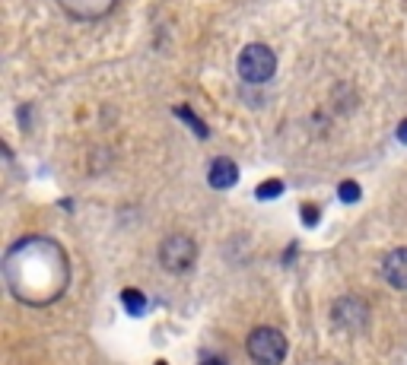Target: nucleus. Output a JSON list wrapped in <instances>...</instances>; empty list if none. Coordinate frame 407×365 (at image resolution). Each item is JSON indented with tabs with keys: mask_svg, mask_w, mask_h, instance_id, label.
<instances>
[{
	"mask_svg": "<svg viewBox=\"0 0 407 365\" xmlns=\"http://www.w3.org/2000/svg\"><path fill=\"white\" fill-rule=\"evenodd\" d=\"M121 305H125L127 315H134V317H140L146 311V299H144V292H140V289H125V292H121Z\"/></svg>",
	"mask_w": 407,
	"mask_h": 365,
	"instance_id": "1a4fd4ad",
	"label": "nucleus"
},
{
	"mask_svg": "<svg viewBox=\"0 0 407 365\" xmlns=\"http://www.w3.org/2000/svg\"><path fill=\"white\" fill-rule=\"evenodd\" d=\"M338 194H340L344 203H353V200H359V185L357 181H344V185L338 187Z\"/></svg>",
	"mask_w": 407,
	"mask_h": 365,
	"instance_id": "f8f14e48",
	"label": "nucleus"
},
{
	"mask_svg": "<svg viewBox=\"0 0 407 365\" xmlns=\"http://www.w3.org/2000/svg\"><path fill=\"white\" fill-rule=\"evenodd\" d=\"M200 365H223V362H220V359H204Z\"/></svg>",
	"mask_w": 407,
	"mask_h": 365,
	"instance_id": "2eb2a0df",
	"label": "nucleus"
},
{
	"mask_svg": "<svg viewBox=\"0 0 407 365\" xmlns=\"http://www.w3.org/2000/svg\"><path fill=\"white\" fill-rule=\"evenodd\" d=\"M331 317L340 331L359 334V331H366V324H369V308H366V302H359L357 296H344L334 302Z\"/></svg>",
	"mask_w": 407,
	"mask_h": 365,
	"instance_id": "39448f33",
	"label": "nucleus"
},
{
	"mask_svg": "<svg viewBox=\"0 0 407 365\" xmlns=\"http://www.w3.org/2000/svg\"><path fill=\"white\" fill-rule=\"evenodd\" d=\"M315 216H318V207H312V203H309V207H303V220L309 222V226H315Z\"/></svg>",
	"mask_w": 407,
	"mask_h": 365,
	"instance_id": "ddd939ff",
	"label": "nucleus"
},
{
	"mask_svg": "<svg viewBox=\"0 0 407 365\" xmlns=\"http://www.w3.org/2000/svg\"><path fill=\"white\" fill-rule=\"evenodd\" d=\"M277 194H283L280 178H270V181H264V185H258V197L261 200H270V197H277Z\"/></svg>",
	"mask_w": 407,
	"mask_h": 365,
	"instance_id": "9d476101",
	"label": "nucleus"
},
{
	"mask_svg": "<svg viewBox=\"0 0 407 365\" xmlns=\"http://www.w3.org/2000/svg\"><path fill=\"white\" fill-rule=\"evenodd\" d=\"M4 280L10 292L26 305H48L64 296L70 282V261L55 238L16 241L4 257Z\"/></svg>",
	"mask_w": 407,
	"mask_h": 365,
	"instance_id": "f257e3e1",
	"label": "nucleus"
},
{
	"mask_svg": "<svg viewBox=\"0 0 407 365\" xmlns=\"http://www.w3.org/2000/svg\"><path fill=\"white\" fill-rule=\"evenodd\" d=\"M249 356L258 365H280L287 359V337L277 327H258L249 337Z\"/></svg>",
	"mask_w": 407,
	"mask_h": 365,
	"instance_id": "7ed1b4c3",
	"label": "nucleus"
},
{
	"mask_svg": "<svg viewBox=\"0 0 407 365\" xmlns=\"http://www.w3.org/2000/svg\"><path fill=\"white\" fill-rule=\"evenodd\" d=\"M239 76L245 80V83H268L270 76H274V70H277V57H274V51L268 48V45H261V42H255V45H245L242 48V55H239Z\"/></svg>",
	"mask_w": 407,
	"mask_h": 365,
	"instance_id": "f03ea898",
	"label": "nucleus"
},
{
	"mask_svg": "<svg viewBox=\"0 0 407 365\" xmlns=\"http://www.w3.org/2000/svg\"><path fill=\"white\" fill-rule=\"evenodd\" d=\"M207 181H210V187H216V191H229V187L239 181V166L226 156H216L207 169Z\"/></svg>",
	"mask_w": 407,
	"mask_h": 365,
	"instance_id": "0eeeda50",
	"label": "nucleus"
},
{
	"mask_svg": "<svg viewBox=\"0 0 407 365\" xmlns=\"http://www.w3.org/2000/svg\"><path fill=\"white\" fill-rule=\"evenodd\" d=\"M194 257H198V245L191 235H169L159 245V264L169 273H188L194 267Z\"/></svg>",
	"mask_w": 407,
	"mask_h": 365,
	"instance_id": "20e7f679",
	"label": "nucleus"
},
{
	"mask_svg": "<svg viewBox=\"0 0 407 365\" xmlns=\"http://www.w3.org/2000/svg\"><path fill=\"white\" fill-rule=\"evenodd\" d=\"M118 0H57V7L64 10L67 16L74 20H83V22H92V20H102L115 10Z\"/></svg>",
	"mask_w": 407,
	"mask_h": 365,
	"instance_id": "423d86ee",
	"label": "nucleus"
},
{
	"mask_svg": "<svg viewBox=\"0 0 407 365\" xmlns=\"http://www.w3.org/2000/svg\"><path fill=\"white\" fill-rule=\"evenodd\" d=\"M175 115H181V121H185V124H191L194 131L200 134V137H207V127H204V124H200V121H198V117H194V111L188 108V105H181V108H175Z\"/></svg>",
	"mask_w": 407,
	"mask_h": 365,
	"instance_id": "9b49d317",
	"label": "nucleus"
},
{
	"mask_svg": "<svg viewBox=\"0 0 407 365\" xmlns=\"http://www.w3.org/2000/svg\"><path fill=\"white\" fill-rule=\"evenodd\" d=\"M156 365H166V362H156Z\"/></svg>",
	"mask_w": 407,
	"mask_h": 365,
	"instance_id": "dca6fc26",
	"label": "nucleus"
},
{
	"mask_svg": "<svg viewBox=\"0 0 407 365\" xmlns=\"http://www.w3.org/2000/svg\"><path fill=\"white\" fill-rule=\"evenodd\" d=\"M398 140H401V143H407V121L398 127Z\"/></svg>",
	"mask_w": 407,
	"mask_h": 365,
	"instance_id": "4468645a",
	"label": "nucleus"
},
{
	"mask_svg": "<svg viewBox=\"0 0 407 365\" xmlns=\"http://www.w3.org/2000/svg\"><path fill=\"white\" fill-rule=\"evenodd\" d=\"M382 276L392 282L394 289H407V248H398L385 257V264H382Z\"/></svg>",
	"mask_w": 407,
	"mask_h": 365,
	"instance_id": "6e6552de",
	"label": "nucleus"
}]
</instances>
